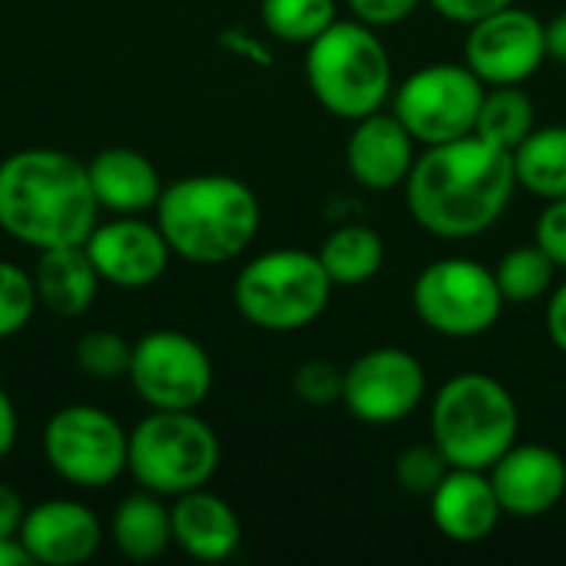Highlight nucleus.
<instances>
[{"label":"nucleus","mask_w":566,"mask_h":566,"mask_svg":"<svg viewBox=\"0 0 566 566\" xmlns=\"http://www.w3.org/2000/svg\"><path fill=\"white\" fill-rule=\"evenodd\" d=\"M0 566H33L27 547L20 544V537H3L0 541Z\"/></svg>","instance_id":"58836bf2"},{"label":"nucleus","mask_w":566,"mask_h":566,"mask_svg":"<svg viewBox=\"0 0 566 566\" xmlns=\"http://www.w3.org/2000/svg\"><path fill=\"white\" fill-rule=\"evenodd\" d=\"M517 192L514 153L471 133L424 146L405 179L411 219L434 239H478L501 222Z\"/></svg>","instance_id":"f257e3e1"},{"label":"nucleus","mask_w":566,"mask_h":566,"mask_svg":"<svg viewBox=\"0 0 566 566\" xmlns=\"http://www.w3.org/2000/svg\"><path fill=\"white\" fill-rule=\"evenodd\" d=\"M109 541L126 560H156L172 544V521L169 507H163L159 494H133L119 501L109 521Z\"/></svg>","instance_id":"4be33fe9"},{"label":"nucleus","mask_w":566,"mask_h":566,"mask_svg":"<svg viewBox=\"0 0 566 566\" xmlns=\"http://www.w3.org/2000/svg\"><path fill=\"white\" fill-rule=\"evenodd\" d=\"M36 289L33 275H27L20 265L0 259V342L20 335L27 322L36 312Z\"/></svg>","instance_id":"c85d7f7f"},{"label":"nucleus","mask_w":566,"mask_h":566,"mask_svg":"<svg viewBox=\"0 0 566 566\" xmlns=\"http://www.w3.org/2000/svg\"><path fill=\"white\" fill-rule=\"evenodd\" d=\"M488 474L507 517L534 521L566 501V461L547 444L517 441Z\"/></svg>","instance_id":"2eb2a0df"},{"label":"nucleus","mask_w":566,"mask_h":566,"mask_svg":"<svg viewBox=\"0 0 566 566\" xmlns=\"http://www.w3.org/2000/svg\"><path fill=\"white\" fill-rule=\"evenodd\" d=\"M547 60L566 66V10L547 20Z\"/></svg>","instance_id":"4c0bfd02"},{"label":"nucleus","mask_w":566,"mask_h":566,"mask_svg":"<svg viewBox=\"0 0 566 566\" xmlns=\"http://www.w3.org/2000/svg\"><path fill=\"white\" fill-rule=\"evenodd\" d=\"M23 517H27L23 497L10 484H0V541L3 537H20Z\"/></svg>","instance_id":"f704fd0d"},{"label":"nucleus","mask_w":566,"mask_h":566,"mask_svg":"<svg viewBox=\"0 0 566 566\" xmlns=\"http://www.w3.org/2000/svg\"><path fill=\"white\" fill-rule=\"evenodd\" d=\"M484 80L468 63H428L391 93V113L421 146L471 136L484 103Z\"/></svg>","instance_id":"1a4fd4ad"},{"label":"nucleus","mask_w":566,"mask_h":566,"mask_svg":"<svg viewBox=\"0 0 566 566\" xmlns=\"http://www.w3.org/2000/svg\"><path fill=\"white\" fill-rule=\"evenodd\" d=\"M534 242L557 262V269H566V199L544 202L537 216Z\"/></svg>","instance_id":"2f4dec72"},{"label":"nucleus","mask_w":566,"mask_h":566,"mask_svg":"<svg viewBox=\"0 0 566 566\" xmlns=\"http://www.w3.org/2000/svg\"><path fill=\"white\" fill-rule=\"evenodd\" d=\"M534 129H537V109L521 86H488L474 126L478 136L514 153Z\"/></svg>","instance_id":"393cba45"},{"label":"nucleus","mask_w":566,"mask_h":566,"mask_svg":"<svg viewBox=\"0 0 566 566\" xmlns=\"http://www.w3.org/2000/svg\"><path fill=\"white\" fill-rule=\"evenodd\" d=\"M448 471H451V464L434 448V441L431 444H411L395 461V484L411 497H431V491L444 481Z\"/></svg>","instance_id":"c756f323"},{"label":"nucleus","mask_w":566,"mask_h":566,"mask_svg":"<svg viewBox=\"0 0 566 566\" xmlns=\"http://www.w3.org/2000/svg\"><path fill=\"white\" fill-rule=\"evenodd\" d=\"M222 461L219 434L196 411H149L129 431L126 471L159 497H179L206 488Z\"/></svg>","instance_id":"0eeeda50"},{"label":"nucleus","mask_w":566,"mask_h":566,"mask_svg":"<svg viewBox=\"0 0 566 566\" xmlns=\"http://www.w3.org/2000/svg\"><path fill=\"white\" fill-rule=\"evenodd\" d=\"M20 544L27 547L33 564L76 566L86 564L99 551L103 527H99V517L86 504L56 497V501L27 507Z\"/></svg>","instance_id":"f3484780"},{"label":"nucleus","mask_w":566,"mask_h":566,"mask_svg":"<svg viewBox=\"0 0 566 566\" xmlns=\"http://www.w3.org/2000/svg\"><path fill=\"white\" fill-rule=\"evenodd\" d=\"M312 96L338 119H361L385 109L395 93V70L385 40L361 20H335L305 46Z\"/></svg>","instance_id":"39448f33"},{"label":"nucleus","mask_w":566,"mask_h":566,"mask_svg":"<svg viewBox=\"0 0 566 566\" xmlns=\"http://www.w3.org/2000/svg\"><path fill=\"white\" fill-rule=\"evenodd\" d=\"M547 335L554 342V348L566 355V282H560L547 302Z\"/></svg>","instance_id":"c9c22d12"},{"label":"nucleus","mask_w":566,"mask_h":566,"mask_svg":"<svg viewBox=\"0 0 566 566\" xmlns=\"http://www.w3.org/2000/svg\"><path fill=\"white\" fill-rule=\"evenodd\" d=\"M99 282L103 279L83 245L43 249L36 259V269H33L36 302L63 318L86 315L96 302Z\"/></svg>","instance_id":"412c9836"},{"label":"nucleus","mask_w":566,"mask_h":566,"mask_svg":"<svg viewBox=\"0 0 566 566\" xmlns=\"http://www.w3.org/2000/svg\"><path fill=\"white\" fill-rule=\"evenodd\" d=\"M415 136L405 129V123L395 113H368L352 123L348 143H345V166L348 176L371 192H391L405 186V179L415 169Z\"/></svg>","instance_id":"dca6fc26"},{"label":"nucleus","mask_w":566,"mask_h":566,"mask_svg":"<svg viewBox=\"0 0 566 566\" xmlns=\"http://www.w3.org/2000/svg\"><path fill=\"white\" fill-rule=\"evenodd\" d=\"M464 63L484 86H521L547 63V23L517 3L494 10L468 23Z\"/></svg>","instance_id":"ddd939ff"},{"label":"nucleus","mask_w":566,"mask_h":566,"mask_svg":"<svg viewBox=\"0 0 566 566\" xmlns=\"http://www.w3.org/2000/svg\"><path fill=\"white\" fill-rule=\"evenodd\" d=\"M521 434V408L511 388L488 371L448 378L431 405V441L451 468L491 471Z\"/></svg>","instance_id":"20e7f679"},{"label":"nucleus","mask_w":566,"mask_h":566,"mask_svg":"<svg viewBox=\"0 0 566 566\" xmlns=\"http://www.w3.org/2000/svg\"><path fill=\"white\" fill-rule=\"evenodd\" d=\"M86 176H90L99 209H106L113 216H143V212L156 209V202L166 189L156 163L126 146L96 153L86 163Z\"/></svg>","instance_id":"aec40b11"},{"label":"nucleus","mask_w":566,"mask_h":566,"mask_svg":"<svg viewBox=\"0 0 566 566\" xmlns=\"http://www.w3.org/2000/svg\"><path fill=\"white\" fill-rule=\"evenodd\" d=\"M332 292L335 282L318 252L272 249L242 265L232 285V302L249 325L285 335L315 325L325 315Z\"/></svg>","instance_id":"423d86ee"},{"label":"nucleus","mask_w":566,"mask_h":566,"mask_svg":"<svg viewBox=\"0 0 566 566\" xmlns=\"http://www.w3.org/2000/svg\"><path fill=\"white\" fill-rule=\"evenodd\" d=\"M428 395V375L418 355L398 345L361 352L345 368V411L361 424H398L411 418Z\"/></svg>","instance_id":"f8f14e48"},{"label":"nucleus","mask_w":566,"mask_h":566,"mask_svg":"<svg viewBox=\"0 0 566 566\" xmlns=\"http://www.w3.org/2000/svg\"><path fill=\"white\" fill-rule=\"evenodd\" d=\"M129 385L153 411H196L212 391V358L196 338L159 328L133 345Z\"/></svg>","instance_id":"9b49d317"},{"label":"nucleus","mask_w":566,"mask_h":566,"mask_svg":"<svg viewBox=\"0 0 566 566\" xmlns=\"http://www.w3.org/2000/svg\"><path fill=\"white\" fill-rule=\"evenodd\" d=\"M348 3V10H352V17L355 20H361V23H368V27H398V23H405L408 17H415L418 13V7L424 3V0H345Z\"/></svg>","instance_id":"473e14b6"},{"label":"nucleus","mask_w":566,"mask_h":566,"mask_svg":"<svg viewBox=\"0 0 566 566\" xmlns=\"http://www.w3.org/2000/svg\"><path fill=\"white\" fill-rule=\"evenodd\" d=\"M517 189L551 202L566 199V126H537L514 149Z\"/></svg>","instance_id":"b1692460"},{"label":"nucleus","mask_w":566,"mask_h":566,"mask_svg":"<svg viewBox=\"0 0 566 566\" xmlns=\"http://www.w3.org/2000/svg\"><path fill=\"white\" fill-rule=\"evenodd\" d=\"M73 358L80 365V371H86L90 378H99V381H113V378H123L129 375V358H133V345L116 335V332H86L76 348H73Z\"/></svg>","instance_id":"cd10ccee"},{"label":"nucleus","mask_w":566,"mask_h":566,"mask_svg":"<svg viewBox=\"0 0 566 566\" xmlns=\"http://www.w3.org/2000/svg\"><path fill=\"white\" fill-rule=\"evenodd\" d=\"M99 279L116 289H146L163 279L169 265V242L156 222L139 216H116L96 222L83 242Z\"/></svg>","instance_id":"4468645a"},{"label":"nucleus","mask_w":566,"mask_h":566,"mask_svg":"<svg viewBox=\"0 0 566 566\" xmlns=\"http://www.w3.org/2000/svg\"><path fill=\"white\" fill-rule=\"evenodd\" d=\"M494 275L507 305H531L554 289L557 262L537 242H527L504 252L501 262L494 265Z\"/></svg>","instance_id":"a878e982"},{"label":"nucleus","mask_w":566,"mask_h":566,"mask_svg":"<svg viewBox=\"0 0 566 566\" xmlns=\"http://www.w3.org/2000/svg\"><path fill=\"white\" fill-rule=\"evenodd\" d=\"M46 464L73 488H106L129 461V434L96 405H66L43 428Z\"/></svg>","instance_id":"9d476101"},{"label":"nucleus","mask_w":566,"mask_h":566,"mask_svg":"<svg viewBox=\"0 0 566 566\" xmlns=\"http://www.w3.org/2000/svg\"><path fill=\"white\" fill-rule=\"evenodd\" d=\"M411 305L428 332L468 342L488 335L501 322L507 302L501 295L494 269L478 259L448 255L428 262L418 272L411 285Z\"/></svg>","instance_id":"6e6552de"},{"label":"nucleus","mask_w":566,"mask_h":566,"mask_svg":"<svg viewBox=\"0 0 566 566\" xmlns=\"http://www.w3.org/2000/svg\"><path fill=\"white\" fill-rule=\"evenodd\" d=\"M444 20H451V23H474V20H481V17H488V13H494V10H504V7H511V3H517V0H428Z\"/></svg>","instance_id":"72a5a7b5"},{"label":"nucleus","mask_w":566,"mask_h":566,"mask_svg":"<svg viewBox=\"0 0 566 566\" xmlns=\"http://www.w3.org/2000/svg\"><path fill=\"white\" fill-rule=\"evenodd\" d=\"M428 504H431V521L438 534L454 544L488 541L504 517L491 474L471 471V468H451L444 481L431 491Z\"/></svg>","instance_id":"a211bd4d"},{"label":"nucleus","mask_w":566,"mask_h":566,"mask_svg":"<svg viewBox=\"0 0 566 566\" xmlns=\"http://www.w3.org/2000/svg\"><path fill=\"white\" fill-rule=\"evenodd\" d=\"M172 521V544L202 564L229 560L242 544V521L232 511L229 501L219 494L199 488L189 494H179L169 507Z\"/></svg>","instance_id":"6ab92c4d"},{"label":"nucleus","mask_w":566,"mask_h":566,"mask_svg":"<svg viewBox=\"0 0 566 566\" xmlns=\"http://www.w3.org/2000/svg\"><path fill=\"white\" fill-rule=\"evenodd\" d=\"M318 259L335 285H342V289L368 285L385 265V239L371 226L348 222V226L332 229L322 239Z\"/></svg>","instance_id":"5701e85b"},{"label":"nucleus","mask_w":566,"mask_h":566,"mask_svg":"<svg viewBox=\"0 0 566 566\" xmlns=\"http://www.w3.org/2000/svg\"><path fill=\"white\" fill-rule=\"evenodd\" d=\"M262 27L279 43L308 46L338 20L335 0H262Z\"/></svg>","instance_id":"bb28decb"},{"label":"nucleus","mask_w":566,"mask_h":566,"mask_svg":"<svg viewBox=\"0 0 566 566\" xmlns=\"http://www.w3.org/2000/svg\"><path fill=\"white\" fill-rule=\"evenodd\" d=\"M292 388L295 395L312 405V408H328L335 401H342V391H345V371L325 358H312L305 365H298L295 378H292Z\"/></svg>","instance_id":"7c9ffc66"},{"label":"nucleus","mask_w":566,"mask_h":566,"mask_svg":"<svg viewBox=\"0 0 566 566\" xmlns=\"http://www.w3.org/2000/svg\"><path fill=\"white\" fill-rule=\"evenodd\" d=\"M156 226L169 252L192 265H226L259 235L262 206L235 176L202 172L176 179L156 202Z\"/></svg>","instance_id":"7ed1b4c3"},{"label":"nucleus","mask_w":566,"mask_h":566,"mask_svg":"<svg viewBox=\"0 0 566 566\" xmlns=\"http://www.w3.org/2000/svg\"><path fill=\"white\" fill-rule=\"evenodd\" d=\"M99 216L86 163L60 149H20L0 163V229L30 249L83 245Z\"/></svg>","instance_id":"f03ea898"},{"label":"nucleus","mask_w":566,"mask_h":566,"mask_svg":"<svg viewBox=\"0 0 566 566\" xmlns=\"http://www.w3.org/2000/svg\"><path fill=\"white\" fill-rule=\"evenodd\" d=\"M17 428H20L17 408H13L10 395L0 388V461L13 451V444H17Z\"/></svg>","instance_id":"e433bc0d"}]
</instances>
